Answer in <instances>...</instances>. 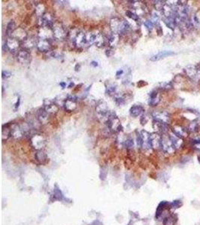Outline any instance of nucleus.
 Segmentation results:
<instances>
[{
	"label": "nucleus",
	"instance_id": "nucleus-11",
	"mask_svg": "<svg viewBox=\"0 0 200 225\" xmlns=\"http://www.w3.org/2000/svg\"><path fill=\"white\" fill-rule=\"evenodd\" d=\"M17 60L21 64H28L31 60V54L27 50H21L17 53Z\"/></svg>",
	"mask_w": 200,
	"mask_h": 225
},
{
	"label": "nucleus",
	"instance_id": "nucleus-19",
	"mask_svg": "<svg viewBox=\"0 0 200 225\" xmlns=\"http://www.w3.org/2000/svg\"><path fill=\"white\" fill-rule=\"evenodd\" d=\"M141 135L142 139V146L144 149H149L150 148H151V143H150V135L149 133L146 131L143 130L141 131Z\"/></svg>",
	"mask_w": 200,
	"mask_h": 225
},
{
	"label": "nucleus",
	"instance_id": "nucleus-44",
	"mask_svg": "<svg viewBox=\"0 0 200 225\" xmlns=\"http://www.w3.org/2000/svg\"><path fill=\"white\" fill-rule=\"evenodd\" d=\"M137 146L139 148H142V139L140 135H137Z\"/></svg>",
	"mask_w": 200,
	"mask_h": 225
},
{
	"label": "nucleus",
	"instance_id": "nucleus-47",
	"mask_svg": "<svg viewBox=\"0 0 200 225\" xmlns=\"http://www.w3.org/2000/svg\"><path fill=\"white\" fill-rule=\"evenodd\" d=\"M158 20H159V17H158V14H153L152 17H151V22L153 23H156L158 21Z\"/></svg>",
	"mask_w": 200,
	"mask_h": 225
},
{
	"label": "nucleus",
	"instance_id": "nucleus-35",
	"mask_svg": "<svg viewBox=\"0 0 200 225\" xmlns=\"http://www.w3.org/2000/svg\"><path fill=\"white\" fill-rule=\"evenodd\" d=\"M116 89H117V87L116 85H114V84H111V85H109L107 87L106 92L107 95H113L116 92Z\"/></svg>",
	"mask_w": 200,
	"mask_h": 225
},
{
	"label": "nucleus",
	"instance_id": "nucleus-15",
	"mask_svg": "<svg viewBox=\"0 0 200 225\" xmlns=\"http://www.w3.org/2000/svg\"><path fill=\"white\" fill-rule=\"evenodd\" d=\"M49 113L44 108H41L37 112V119L41 125H45L49 122Z\"/></svg>",
	"mask_w": 200,
	"mask_h": 225
},
{
	"label": "nucleus",
	"instance_id": "nucleus-16",
	"mask_svg": "<svg viewBox=\"0 0 200 225\" xmlns=\"http://www.w3.org/2000/svg\"><path fill=\"white\" fill-rule=\"evenodd\" d=\"M73 43L77 47H82L84 45H86L87 44L86 35L83 32H79L73 41Z\"/></svg>",
	"mask_w": 200,
	"mask_h": 225
},
{
	"label": "nucleus",
	"instance_id": "nucleus-14",
	"mask_svg": "<svg viewBox=\"0 0 200 225\" xmlns=\"http://www.w3.org/2000/svg\"><path fill=\"white\" fill-rule=\"evenodd\" d=\"M11 135L14 139H20L24 135V132L21 126L18 124H12L11 125Z\"/></svg>",
	"mask_w": 200,
	"mask_h": 225
},
{
	"label": "nucleus",
	"instance_id": "nucleus-26",
	"mask_svg": "<svg viewBox=\"0 0 200 225\" xmlns=\"http://www.w3.org/2000/svg\"><path fill=\"white\" fill-rule=\"evenodd\" d=\"M154 117L156 119V121H159V122H164L166 123L168 122V119H169V116L166 114V113H157L154 115Z\"/></svg>",
	"mask_w": 200,
	"mask_h": 225
},
{
	"label": "nucleus",
	"instance_id": "nucleus-46",
	"mask_svg": "<svg viewBox=\"0 0 200 225\" xmlns=\"http://www.w3.org/2000/svg\"><path fill=\"white\" fill-rule=\"evenodd\" d=\"M124 73H125V71H124V69H122V68H121V69L118 70L117 72H116V77L118 78H120L121 77L123 76V75H124Z\"/></svg>",
	"mask_w": 200,
	"mask_h": 225
},
{
	"label": "nucleus",
	"instance_id": "nucleus-27",
	"mask_svg": "<svg viewBox=\"0 0 200 225\" xmlns=\"http://www.w3.org/2000/svg\"><path fill=\"white\" fill-rule=\"evenodd\" d=\"M169 138H170L171 141H172V144H173V146H175V149H179V148L181 146L182 140L181 139V138L176 136L175 135H172L169 136Z\"/></svg>",
	"mask_w": 200,
	"mask_h": 225
},
{
	"label": "nucleus",
	"instance_id": "nucleus-40",
	"mask_svg": "<svg viewBox=\"0 0 200 225\" xmlns=\"http://www.w3.org/2000/svg\"><path fill=\"white\" fill-rule=\"evenodd\" d=\"M115 101H116V103L117 104L118 106L124 104V103H125V100H124V98L123 97H117L115 99Z\"/></svg>",
	"mask_w": 200,
	"mask_h": 225
},
{
	"label": "nucleus",
	"instance_id": "nucleus-5",
	"mask_svg": "<svg viewBox=\"0 0 200 225\" xmlns=\"http://www.w3.org/2000/svg\"><path fill=\"white\" fill-rule=\"evenodd\" d=\"M161 148L166 153L168 154H172L175 152V148L172 144L169 137L164 136L162 137V144H161Z\"/></svg>",
	"mask_w": 200,
	"mask_h": 225
},
{
	"label": "nucleus",
	"instance_id": "nucleus-31",
	"mask_svg": "<svg viewBox=\"0 0 200 225\" xmlns=\"http://www.w3.org/2000/svg\"><path fill=\"white\" fill-rule=\"evenodd\" d=\"M160 99L158 97V93L155 92H151V99H150L149 104L151 106H156L158 103H159Z\"/></svg>",
	"mask_w": 200,
	"mask_h": 225
},
{
	"label": "nucleus",
	"instance_id": "nucleus-9",
	"mask_svg": "<svg viewBox=\"0 0 200 225\" xmlns=\"http://www.w3.org/2000/svg\"><path fill=\"white\" fill-rule=\"evenodd\" d=\"M44 108L49 114H55L59 110L58 105L49 99L44 101Z\"/></svg>",
	"mask_w": 200,
	"mask_h": 225
},
{
	"label": "nucleus",
	"instance_id": "nucleus-50",
	"mask_svg": "<svg viewBox=\"0 0 200 225\" xmlns=\"http://www.w3.org/2000/svg\"><path fill=\"white\" fill-rule=\"evenodd\" d=\"M146 84H147L146 83L144 82L143 80H140V82L137 83V86H138L139 87H143L144 85H146Z\"/></svg>",
	"mask_w": 200,
	"mask_h": 225
},
{
	"label": "nucleus",
	"instance_id": "nucleus-8",
	"mask_svg": "<svg viewBox=\"0 0 200 225\" xmlns=\"http://www.w3.org/2000/svg\"><path fill=\"white\" fill-rule=\"evenodd\" d=\"M38 38L39 39L48 40V41L52 39L53 38H54L52 29L47 28V27H40L39 31H38Z\"/></svg>",
	"mask_w": 200,
	"mask_h": 225
},
{
	"label": "nucleus",
	"instance_id": "nucleus-30",
	"mask_svg": "<svg viewBox=\"0 0 200 225\" xmlns=\"http://www.w3.org/2000/svg\"><path fill=\"white\" fill-rule=\"evenodd\" d=\"M106 42V39L103 37V36L100 33H98L97 35V38H96V41L94 44H96V46L98 47H102L105 44Z\"/></svg>",
	"mask_w": 200,
	"mask_h": 225
},
{
	"label": "nucleus",
	"instance_id": "nucleus-7",
	"mask_svg": "<svg viewBox=\"0 0 200 225\" xmlns=\"http://www.w3.org/2000/svg\"><path fill=\"white\" fill-rule=\"evenodd\" d=\"M64 108L68 112H72L77 107V100L73 96L67 97V99L64 102Z\"/></svg>",
	"mask_w": 200,
	"mask_h": 225
},
{
	"label": "nucleus",
	"instance_id": "nucleus-33",
	"mask_svg": "<svg viewBox=\"0 0 200 225\" xmlns=\"http://www.w3.org/2000/svg\"><path fill=\"white\" fill-rule=\"evenodd\" d=\"M175 221H176V218L175 215H169L164 218V225H174Z\"/></svg>",
	"mask_w": 200,
	"mask_h": 225
},
{
	"label": "nucleus",
	"instance_id": "nucleus-6",
	"mask_svg": "<svg viewBox=\"0 0 200 225\" xmlns=\"http://www.w3.org/2000/svg\"><path fill=\"white\" fill-rule=\"evenodd\" d=\"M55 22L53 21V18L49 14H45L42 17H40L38 24L40 27H47V28L53 29Z\"/></svg>",
	"mask_w": 200,
	"mask_h": 225
},
{
	"label": "nucleus",
	"instance_id": "nucleus-24",
	"mask_svg": "<svg viewBox=\"0 0 200 225\" xmlns=\"http://www.w3.org/2000/svg\"><path fill=\"white\" fill-rule=\"evenodd\" d=\"M2 138L3 141L7 140L8 139L12 136L11 135V125H4L2 126Z\"/></svg>",
	"mask_w": 200,
	"mask_h": 225
},
{
	"label": "nucleus",
	"instance_id": "nucleus-4",
	"mask_svg": "<svg viewBox=\"0 0 200 225\" xmlns=\"http://www.w3.org/2000/svg\"><path fill=\"white\" fill-rule=\"evenodd\" d=\"M30 143H31V146L37 151L42 150L43 148L46 146V139L43 135L36 134L32 136L30 139Z\"/></svg>",
	"mask_w": 200,
	"mask_h": 225
},
{
	"label": "nucleus",
	"instance_id": "nucleus-22",
	"mask_svg": "<svg viewBox=\"0 0 200 225\" xmlns=\"http://www.w3.org/2000/svg\"><path fill=\"white\" fill-rule=\"evenodd\" d=\"M144 113V108L140 105H134L130 109V113L134 117H137V116H141Z\"/></svg>",
	"mask_w": 200,
	"mask_h": 225
},
{
	"label": "nucleus",
	"instance_id": "nucleus-54",
	"mask_svg": "<svg viewBox=\"0 0 200 225\" xmlns=\"http://www.w3.org/2000/svg\"><path fill=\"white\" fill-rule=\"evenodd\" d=\"M199 162H200V157H199Z\"/></svg>",
	"mask_w": 200,
	"mask_h": 225
},
{
	"label": "nucleus",
	"instance_id": "nucleus-1",
	"mask_svg": "<svg viewBox=\"0 0 200 225\" xmlns=\"http://www.w3.org/2000/svg\"><path fill=\"white\" fill-rule=\"evenodd\" d=\"M96 113H97V118L100 119V122H103L106 123V122L108 120L110 117V113L109 112L108 107H107V103L103 101H100L97 103V106L95 108Z\"/></svg>",
	"mask_w": 200,
	"mask_h": 225
},
{
	"label": "nucleus",
	"instance_id": "nucleus-32",
	"mask_svg": "<svg viewBox=\"0 0 200 225\" xmlns=\"http://www.w3.org/2000/svg\"><path fill=\"white\" fill-rule=\"evenodd\" d=\"M173 133H174V135H175L176 136L179 137V138H181V137L185 136V135H186V131H185V129H183L181 127H175V128H174Z\"/></svg>",
	"mask_w": 200,
	"mask_h": 225
},
{
	"label": "nucleus",
	"instance_id": "nucleus-2",
	"mask_svg": "<svg viewBox=\"0 0 200 225\" xmlns=\"http://www.w3.org/2000/svg\"><path fill=\"white\" fill-rule=\"evenodd\" d=\"M105 124L107 125V128L113 132H120L123 129L121 122L113 113H110V117Z\"/></svg>",
	"mask_w": 200,
	"mask_h": 225
},
{
	"label": "nucleus",
	"instance_id": "nucleus-41",
	"mask_svg": "<svg viewBox=\"0 0 200 225\" xmlns=\"http://www.w3.org/2000/svg\"><path fill=\"white\" fill-rule=\"evenodd\" d=\"M181 201H179V200H175V201H173L172 203H170L171 207L173 209L179 208V207L181 206Z\"/></svg>",
	"mask_w": 200,
	"mask_h": 225
},
{
	"label": "nucleus",
	"instance_id": "nucleus-39",
	"mask_svg": "<svg viewBox=\"0 0 200 225\" xmlns=\"http://www.w3.org/2000/svg\"><path fill=\"white\" fill-rule=\"evenodd\" d=\"M50 56L51 57H53L54 59H60L63 56V54L61 53L56 52V51H52L50 53Z\"/></svg>",
	"mask_w": 200,
	"mask_h": 225
},
{
	"label": "nucleus",
	"instance_id": "nucleus-29",
	"mask_svg": "<svg viewBox=\"0 0 200 225\" xmlns=\"http://www.w3.org/2000/svg\"><path fill=\"white\" fill-rule=\"evenodd\" d=\"M118 34H115V33H113L110 36V38L108 39V44H110V47H112V48H114V47H116V44H118Z\"/></svg>",
	"mask_w": 200,
	"mask_h": 225
},
{
	"label": "nucleus",
	"instance_id": "nucleus-17",
	"mask_svg": "<svg viewBox=\"0 0 200 225\" xmlns=\"http://www.w3.org/2000/svg\"><path fill=\"white\" fill-rule=\"evenodd\" d=\"M6 44H7L8 50H10L11 52H15L18 50L19 47L20 45V41L14 38H8L7 41H6Z\"/></svg>",
	"mask_w": 200,
	"mask_h": 225
},
{
	"label": "nucleus",
	"instance_id": "nucleus-10",
	"mask_svg": "<svg viewBox=\"0 0 200 225\" xmlns=\"http://www.w3.org/2000/svg\"><path fill=\"white\" fill-rule=\"evenodd\" d=\"M150 143L151 148L154 149H158L161 148L162 144V137L158 133H154L150 135Z\"/></svg>",
	"mask_w": 200,
	"mask_h": 225
},
{
	"label": "nucleus",
	"instance_id": "nucleus-42",
	"mask_svg": "<svg viewBox=\"0 0 200 225\" xmlns=\"http://www.w3.org/2000/svg\"><path fill=\"white\" fill-rule=\"evenodd\" d=\"M12 73L9 71H2V77L3 79H7V78H9L10 77H12Z\"/></svg>",
	"mask_w": 200,
	"mask_h": 225
},
{
	"label": "nucleus",
	"instance_id": "nucleus-25",
	"mask_svg": "<svg viewBox=\"0 0 200 225\" xmlns=\"http://www.w3.org/2000/svg\"><path fill=\"white\" fill-rule=\"evenodd\" d=\"M17 27H16V23L14 20H11L8 23L7 27H6V36L8 38H11L12 36V34L15 31Z\"/></svg>",
	"mask_w": 200,
	"mask_h": 225
},
{
	"label": "nucleus",
	"instance_id": "nucleus-43",
	"mask_svg": "<svg viewBox=\"0 0 200 225\" xmlns=\"http://www.w3.org/2000/svg\"><path fill=\"white\" fill-rule=\"evenodd\" d=\"M144 25L145 26V27L147 29H148L150 30L152 29L154 26V23L151 22V20H146V21L144 22Z\"/></svg>",
	"mask_w": 200,
	"mask_h": 225
},
{
	"label": "nucleus",
	"instance_id": "nucleus-45",
	"mask_svg": "<svg viewBox=\"0 0 200 225\" xmlns=\"http://www.w3.org/2000/svg\"><path fill=\"white\" fill-rule=\"evenodd\" d=\"M114 53H115L114 48H112V47H110V48L107 49V51H106V55L108 57L112 56H113V54H114Z\"/></svg>",
	"mask_w": 200,
	"mask_h": 225
},
{
	"label": "nucleus",
	"instance_id": "nucleus-20",
	"mask_svg": "<svg viewBox=\"0 0 200 225\" xmlns=\"http://www.w3.org/2000/svg\"><path fill=\"white\" fill-rule=\"evenodd\" d=\"M12 38H16L18 41H24L28 36H27L26 32L21 27H19V28L16 29L15 31L14 32V33L12 34ZM11 37V38H12Z\"/></svg>",
	"mask_w": 200,
	"mask_h": 225
},
{
	"label": "nucleus",
	"instance_id": "nucleus-34",
	"mask_svg": "<svg viewBox=\"0 0 200 225\" xmlns=\"http://www.w3.org/2000/svg\"><path fill=\"white\" fill-rule=\"evenodd\" d=\"M97 34H94V33H89V34L86 35V39H87V44L92 45L95 43L96 38H97Z\"/></svg>",
	"mask_w": 200,
	"mask_h": 225
},
{
	"label": "nucleus",
	"instance_id": "nucleus-13",
	"mask_svg": "<svg viewBox=\"0 0 200 225\" xmlns=\"http://www.w3.org/2000/svg\"><path fill=\"white\" fill-rule=\"evenodd\" d=\"M122 22L117 18V17H114V18L111 19L110 23V26L111 29V31L113 33L115 34H120L121 32V26H122Z\"/></svg>",
	"mask_w": 200,
	"mask_h": 225
},
{
	"label": "nucleus",
	"instance_id": "nucleus-23",
	"mask_svg": "<svg viewBox=\"0 0 200 225\" xmlns=\"http://www.w3.org/2000/svg\"><path fill=\"white\" fill-rule=\"evenodd\" d=\"M36 159L39 164H45L47 161V155L43 150H38L36 153Z\"/></svg>",
	"mask_w": 200,
	"mask_h": 225
},
{
	"label": "nucleus",
	"instance_id": "nucleus-28",
	"mask_svg": "<svg viewBox=\"0 0 200 225\" xmlns=\"http://www.w3.org/2000/svg\"><path fill=\"white\" fill-rule=\"evenodd\" d=\"M46 8L42 3H38L36 6V14L38 17H42L45 14Z\"/></svg>",
	"mask_w": 200,
	"mask_h": 225
},
{
	"label": "nucleus",
	"instance_id": "nucleus-49",
	"mask_svg": "<svg viewBox=\"0 0 200 225\" xmlns=\"http://www.w3.org/2000/svg\"><path fill=\"white\" fill-rule=\"evenodd\" d=\"M20 97H18V98H17V102H16L15 105H14V111H16L17 109H18L19 107H20Z\"/></svg>",
	"mask_w": 200,
	"mask_h": 225
},
{
	"label": "nucleus",
	"instance_id": "nucleus-53",
	"mask_svg": "<svg viewBox=\"0 0 200 225\" xmlns=\"http://www.w3.org/2000/svg\"><path fill=\"white\" fill-rule=\"evenodd\" d=\"M73 86H74V84H73V83H71V84H69V86H68V88H72Z\"/></svg>",
	"mask_w": 200,
	"mask_h": 225
},
{
	"label": "nucleus",
	"instance_id": "nucleus-3",
	"mask_svg": "<svg viewBox=\"0 0 200 225\" xmlns=\"http://www.w3.org/2000/svg\"><path fill=\"white\" fill-rule=\"evenodd\" d=\"M52 30L53 33V37L57 40H64L65 38H67L68 35L64 26L59 22L54 23Z\"/></svg>",
	"mask_w": 200,
	"mask_h": 225
},
{
	"label": "nucleus",
	"instance_id": "nucleus-52",
	"mask_svg": "<svg viewBox=\"0 0 200 225\" xmlns=\"http://www.w3.org/2000/svg\"><path fill=\"white\" fill-rule=\"evenodd\" d=\"M91 65H92V66H94V67H97V65H98V63H97V62H94V61H93V62H92V63H91Z\"/></svg>",
	"mask_w": 200,
	"mask_h": 225
},
{
	"label": "nucleus",
	"instance_id": "nucleus-21",
	"mask_svg": "<svg viewBox=\"0 0 200 225\" xmlns=\"http://www.w3.org/2000/svg\"><path fill=\"white\" fill-rule=\"evenodd\" d=\"M174 53L172 51H168V50H164V51H161V52H159L158 53L155 54L154 56H153L152 57H151L150 60L151 61L155 62V61H158V60H161L162 59L166 58V57L174 55Z\"/></svg>",
	"mask_w": 200,
	"mask_h": 225
},
{
	"label": "nucleus",
	"instance_id": "nucleus-12",
	"mask_svg": "<svg viewBox=\"0 0 200 225\" xmlns=\"http://www.w3.org/2000/svg\"><path fill=\"white\" fill-rule=\"evenodd\" d=\"M37 48L41 53H47L50 51L52 46L49 43V41L44 39H38L37 42Z\"/></svg>",
	"mask_w": 200,
	"mask_h": 225
},
{
	"label": "nucleus",
	"instance_id": "nucleus-18",
	"mask_svg": "<svg viewBox=\"0 0 200 225\" xmlns=\"http://www.w3.org/2000/svg\"><path fill=\"white\" fill-rule=\"evenodd\" d=\"M37 42H38V40H36V37L34 36H28L22 43V45H23V48H25V50H29V49L33 48L35 46H37Z\"/></svg>",
	"mask_w": 200,
	"mask_h": 225
},
{
	"label": "nucleus",
	"instance_id": "nucleus-37",
	"mask_svg": "<svg viewBox=\"0 0 200 225\" xmlns=\"http://www.w3.org/2000/svg\"><path fill=\"white\" fill-rule=\"evenodd\" d=\"M124 146L127 149H132L134 146V142L133 140V139L128 138L124 141Z\"/></svg>",
	"mask_w": 200,
	"mask_h": 225
},
{
	"label": "nucleus",
	"instance_id": "nucleus-48",
	"mask_svg": "<svg viewBox=\"0 0 200 225\" xmlns=\"http://www.w3.org/2000/svg\"><path fill=\"white\" fill-rule=\"evenodd\" d=\"M146 117H147L146 116H142L141 119H140V122H141V124L142 125H145V124L148 122V118H146Z\"/></svg>",
	"mask_w": 200,
	"mask_h": 225
},
{
	"label": "nucleus",
	"instance_id": "nucleus-51",
	"mask_svg": "<svg viewBox=\"0 0 200 225\" xmlns=\"http://www.w3.org/2000/svg\"><path fill=\"white\" fill-rule=\"evenodd\" d=\"M59 85H60L61 87H62L63 88V89H64V88L66 87L67 84H66V83H65V82H61L60 84H59Z\"/></svg>",
	"mask_w": 200,
	"mask_h": 225
},
{
	"label": "nucleus",
	"instance_id": "nucleus-36",
	"mask_svg": "<svg viewBox=\"0 0 200 225\" xmlns=\"http://www.w3.org/2000/svg\"><path fill=\"white\" fill-rule=\"evenodd\" d=\"M125 14H126V16H127V17L132 19V20H134L135 22H138L139 21V19H140V17H139V16L137 15L136 13L131 12V11H127V12H125Z\"/></svg>",
	"mask_w": 200,
	"mask_h": 225
},
{
	"label": "nucleus",
	"instance_id": "nucleus-38",
	"mask_svg": "<svg viewBox=\"0 0 200 225\" xmlns=\"http://www.w3.org/2000/svg\"><path fill=\"white\" fill-rule=\"evenodd\" d=\"M164 2H161V1L155 2V9L158 11L163 10V9H164V7L165 5V4Z\"/></svg>",
	"mask_w": 200,
	"mask_h": 225
}]
</instances>
